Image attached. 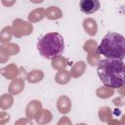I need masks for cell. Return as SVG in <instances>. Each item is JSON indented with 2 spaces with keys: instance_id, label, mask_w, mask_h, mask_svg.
Masks as SVG:
<instances>
[{
  "instance_id": "277c9868",
  "label": "cell",
  "mask_w": 125,
  "mask_h": 125,
  "mask_svg": "<svg viewBox=\"0 0 125 125\" xmlns=\"http://www.w3.org/2000/svg\"><path fill=\"white\" fill-rule=\"evenodd\" d=\"M32 24L23 21L21 20H15L13 22V33L16 37H21L23 35H28L32 32Z\"/></svg>"
},
{
  "instance_id": "30bf717a",
  "label": "cell",
  "mask_w": 125,
  "mask_h": 125,
  "mask_svg": "<svg viewBox=\"0 0 125 125\" xmlns=\"http://www.w3.org/2000/svg\"><path fill=\"white\" fill-rule=\"evenodd\" d=\"M24 88V82L21 79H16L10 84V93L18 94Z\"/></svg>"
},
{
  "instance_id": "9c48e42d",
  "label": "cell",
  "mask_w": 125,
  "mask_h": 125,
  "mask_svg": "<svg viewBox=\"0 0 125 125\" xmlns=\"http://www.w3.org/2000/svg\"><path fill=\"white\" fill-rule=\"evenodd\" d=\"M43 76H44V74H43V72L41 70L34 69L33 71H31V72H29L27 74L26 78H27V81L30 82V83H36V82L42 80Z\"/></svg>"
},
{
  "instance_id": "6da1fadb",
  "label": "cell",
  "mask_w": 125,
  "mask_h": 125,
  "mask_svg": "<svg viewBox=\"0 0 125 125\" xmlns=\"http://www.w3.org/2000/svg\"><path fill=\"white\" fill-rule=\"evenodd\" d=\"M98 75L104 86L111 89H118L125 82V65L122 60L104 59L99 61Z\"/></svg>"
},
{
  "instance_id": "ffe728a7",
  "label": "cell",
  "mask_w": 125,
  "mask_h": 125,
  "mask_svg": "<svg viewBox=\"0 0 125 125\" xmlns=\"http://www.w3.org/2000/svg\"><path fill=\"white\" fill-rule=\"evenodd\" d=\"M32 3H35V4H38V3H41L43 2V0H30Z\"/></svg>"
},
{
  "instance_id": "2e32d148",
  "label": "cell",
  "mask_w": 125,
  "mask_h": 125,
  "mask_svg": "<svg viewBox=\"0 0 125 125\" xmlns=\"http://www.w3.org/2000/svg\"><path fill=\"white\" fill-rule=\"evenodd\" d=\"M13 104V99L11 96L9 95H4L1 97L0 99V106L3 107V108H6V107H9L11 106Z\"/></svg>"
},
{
  "instance_id": "9a60e30c",
  "label": "cell",
  "mask_w": 125,
  "mask_h": 125,
  "mask_svg": "<svg viewBox=\"0 0 125 125\" xmlns=\"http://www.w3.org/2000/svg\"><path fill=\"white\" fill-rule=\"evenodd\" d=\"M12 29L10 26H6L2 29V31L0 32V41L3 43H7L11 40L12 37Z\"/></svg>"
},
{
  "instance_id": "7a4b0ae2",
  "label": "cell",
  "mask_w": 125,
  "mask_h": 125,
  "mask_svg": "<svg viewBox=\"0 0 125 125\" xmlns=\"http://www.w3.org/2000/svg\"><path fill=\"white\" fill-rule=\"evenodd\" d=\"M99 54L107 59L122 60L125 56V39L124 36L116 32H107L102 42L97 47Z\"/></svg>"
},
{
  "instance_id": "8fae6325",
  "label": "cell",
  "mask_w": 125,
  "mask_h": 125,
  "mask_svg": "<svg viewBox=\"0 0 125 125\" xmlns=\"http://www.w3.org/2000/svg\"><path fill=\"white\" fill-rule=\"evenodd\" d=\"M84 70H85L84 62H78L72 66L70 75H72L73 77H78V76H80V75H82L84 73Z\"/></svg>"
},
{
  "instance_id": "4fadbf2b",
  "label": "cell",
  "mask_w": 125,
  "mask_h": 125,
  "mask_svg": "<svg viewBox=\"0 0 125 125\" xmlns=\"http://www.w3.org/2000/svg\"><path fill=\"white\" fill-rule=\"evenodd\" d=\"M70 79V73L67 70H60L56 75V81L59 84H65Z\"/></svg>"
},
{
  "instance_id": "5bb4252c",
  "label": "cell",
  "mask_w": 125,
  "mask_h": 125,
  "mask_svg": "<svg viewBox=\"0 0 125 125\" xmlns=\"http://www.w3.org/2000/svg\"><path fill=\"white\" fill-rule=\"evenodd\" d=\"M65 65H66V60L64 58H62V56L57 57L52 60V66L56 69L61 70L62 68H64Z\"/></svg>"
},
{
  "instance_id": "3957f363",
  "label": "cell",
  "mask_w": 125,
  "mask_h": 125,
  "mask_svg": "<svg viewBox=\"0 0 125 125\" xmlns=\"http://www.w3.org/2000/svg\"><path fill=\"white\" fill-rule=\"evenodd\" d=\"M37 50L40 55L47 60H53L60 57L64 51L63 37L58 32L46 33L38 40Z\"/></svg>"
},
{
  "instance_id": "ac0fdd59",
  "label": "cell",
  "mask_w": 125,
  "mask_h": 125,
  "mask_svg": "<svg viewBox=\"0 0 125 125\" xmlns=\"http://www.w3.org/2000/svg\"><path fill=\"white\" fill-rule=\"evenodd\" d=\"M9 59L8 53L6 52V49H4L2 46H0V62H5Z\"/></svg>"
},
{
  "instance_id": "8992f818",
  "label": "cell",
  "mask_w": 125,
  "mask_h": 125,
  "mask_svg": "<svg viewBox=\"0 0 125 125\" xmlns=\"http://www.w3.org/2000/svg\"><path fill=\"white\" fill-rule=\"evenodd\" d=\"M83 27H84V29L86 30V32L89 35H91V36L96 35L98 26H97V22L94 20H92V19H86V20H84V21H83Z\"/></svg>"
},
{
  "instance_id": "d6986e66",
  "label": "cell",
  "mask_w": 125,
  "mask_h": 125,
  "mask_svg": "<svg viewBox=\"0 0 125 125\" xmlns=\"http://www.w3.org/2000/svg\"><path fill=\"white\" fill-rule=\"evenodd\" d=\"M1 1H2V4L4 6H6V7H11L16 2V0H1Z\"/></svg>"
},
{
  "instance_id": "ba28073f",
  "label": "cell",
  "mask_w": 125,
  "mask_h": 125,
  "mask_svg": "<svg viewBox=\"0 0 125 125\" xmlns=\"http://www.w3.org/2000/svg\"><path fill=\"white\" fill-rule=\"evenodd\" d=\"M45 16L50 19V20H58L60 18L62 17V14L61 12V10L58 8V7H55V6H51L49 7L46 12H45Z\"/></svg>"
},
{
  "instance_id": "52a82bcc",
  "label": "cell",
  "mask_w": 125,
  "mask_h": 125,
  "mask_svg": "<svg viewBox=\"0 0 125 125\" xmlns=\"http://www.w3.org/2000/svg\"><path fill=\"white\" fill-rule=\"evenodd\" d=\"M71 107V103L69 101V99L65 96H62L59 99L58 101V108H59V111L62 112V113H66L69 111Z\"/></svg>"
},
{
  "instance_id": "e0dca14e",
  "label": "cell",
  "mask_w": 125,
  "mask_h": 125,
  "mask_svg": "<svg viewBox=\"0 0 125 125\" xmlns=\"http://www.w3.org/2000/svg\"><path fill=\"white\" fill-rule=\"evenodd\" d=\"M19 50H20L19 46L16 45V44H9V45L6 46V51H7L8 55L9 54L10 55H15V54H17L19 52Z\"/></svg>"
},
{
  "instance_id": "5b68a950",
  "label": "cell",
  "mask_w": 125,
  "mask_h": 125,
  "mask_svg": "<svg viewBox=\"0 0 125 125\" xmlns=\"http://www.w3.org/2000/svg\"><path fill=\"white\" fill-rule=\"evenodd\" d=\"M101 7L99 0H80L79 8L80 11L86 15L96 13Z\"/></svg>"
},
{
  "instance_id": "7c38bea8",
  "label": "cell",
  "mask_w": 125,
  "mask_h": 125,
  "mask_svg": "<svg viewBox=\"0 0 125 125\" xmlns=\"http://www.w3.org/2000/svg\"><path fill=\"white\" fill-rule=\"evenodd\" d=\"M45 11H44V9H42V8H40V9H36V10H34V11H32L30 14H29V16H28V20L30 21H41L44 17H45Z\"/></svg>"
}]
</instances>
